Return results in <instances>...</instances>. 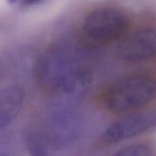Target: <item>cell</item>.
<instances>
[{
	"instance_id": "1",
	"label": "cell",
	"mask_w": 156,
	"mask_h": 156,
	"mask_svg": "<svg viewBox=\"0 0 156 156\" xmlns=\"http://www.w3.org/2000/svg\"><path fill=\"white\" fill-rule=\"evenodd\" d=\"M156 96V81L145 75H133L116 81L108 91L105 104L114 113H124L149 104Z\"/></svg>"
},
{
	"instance_id": "2",
	"label": "cell",
	"mask_w": 156,
	"mask_h": 156,
	"mask_svg": "<svg viewBox=\"0 0 156 156\" xmlns=\"http://www.w3.org/2000/svg\"><path fill=\"white\" fill-rule=\"evenodd\" d=\"M78 55L67 43H58L40 56L35 66L38 83L51 90L62 78L80 66Z\"/></svg>"
},
{
	"instance_id": "3",
	"label": "cell",
	"mask_w": 156,
	"mask_h": 156,
	"mask_svg": "<svg viewBox=\"0 0 156 156\" xmlns=\"http://www.w3.org/2000/svg\"><path fill=\"white\" fill-rule=\"evenodd\" d=\"M129 25L128 16L115 8H100L88 14L82 24L85 37L97 44L120 39Z\"/></svg>"
},
{
	"instance_id": "4",
	"label": "cell",
	"mask_w": 156,
	"mask_h": 156,
	"mask_svg": "<svg viewBox=\"0 0 156 156\" xmlns=\"http://www.w3.org/2000/svg\"><path fill=\"white\" fill-rule=\"evenodd\" d=\"M93 76L82 66L62 78L51 89L52 108H75L91 87Z\"/></svg>"
},
{
	"instance_id": "5",
	"label": "cell",
	"mask_w": 156,
	"mask_h": 156,
	"mask_svg": "<svg viewBox=\"0 0 156 156\" xmlns=\"http://www.w3.org/2000/svg\"><path fill=\"white\" fill-rule=\"evenodd\" d=\"M76 108H52L47 122V137L53 147H67L79 137L81 119Z\"/></svg>"
},
{
	"instance_id": "6",
	"label": "cell",
	"mask_w": 156,
	"mask_h": 156,
	"mask_svg": "<svg viewBox=\"0 0 156 156\" xmlns=\"http://www.w3.org/2000/svg\"><path fill=\"white\" fill-rule=\"evenodd\" d=\"M116 56L128 62H140L156 56V30L139 29L126 35L115 50Z\"/></svg>"
},
{
	"instance_id": "7",
	"label": "cell",
	"mask_w": 156,
	"mask_h": 156,
	"mask_svg": "<svg viewBox=\"0 0 156 156\" xmlns=\"http://www.w3.org/2000/svg\"><path fill=\"white\" fill-rule=\"evenodd\" d=\"M156 128V112L133 114L108 126L101 136L107 144L119 143L147 133Z\"/></svg>"
},
{
	"instance_id": "8",
	"label": "cell",
	"mask_w": 156,
	"mask_h": 156,
	"mask_svg": "<svg viewBox=\"0 0 156 156\" xmlns=\"http://www.w3.org/2000/svg\"><path fill=\"white\" fill-rule=\"evenodd\" d=\"M25 93L21 85L0 89V132L10 126L22 109Z\"/></svg>"
},
{
	"instance_id": "9",
	"label": "cell",
	"mask_w": 156,
	"mask_h": 156,
	"mask_svg": "<svg viewBox=\"0 0 156 156\" xmlns=\"http://www.w3.org/2000/svg\"><path fill=\"white\" fill-rule=\"evenodd\" d=\"M152 154V149L149 146L145 144H133L120 148L114 153V155L118 156H149Z\"/></svg>"
},
{
	"instance_id": "10",
	"label": "cell",
	"mask_w": 156,
	"mask_h": 156,
	"mask_svg": "<svg viewBox=\"0 0 156 156\" xmlns=\"http://www.w3.org/2000/svg\"><path fill=\"white\" fill-rule=\"evenodd\" d=\"M26 146L33 155H47L46 148L42 139L34 133H28L26 136Z\"/></svg>"
},
{
	"instance_id": "11",
	"label": "cell",
	"mask_w": 156,
	"mask_h": 156,
	"mask_svg": "<svg viewBox=\"0 0 156 156\" xmlns=\"http://www.w3.org/2000/svg\"><path fill=\"white\" fill-rule=\"evenodd\" d=\"M44 0H21V4L24 7H30L40 4Z\"/></svg>"
},
{
	"instance_id": "12",
	"label": "cell",
	"mask_w": 156,
	"mask_h": 156,
	"mask_svg": "<svg viewBox=\"0 0 156 156\" xmlns=\"http://www.w3.org/2000/svg\"><path fill=\"white\" fill-rule=\"evenodd\" d=\"M16 1L17 0H7V2L9 4H13V3H15Z\"/></svg>"
}]
</instances>
